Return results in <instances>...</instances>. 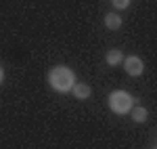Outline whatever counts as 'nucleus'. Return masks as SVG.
Wrapping results in <instances>:
<instances>
[{"mask_svg": "<svg viewBox=\"0 0 157 149\" xmlns=\"http://www.w3.org/2000/svg\"><path fill=\"white\" fill-rule=\"evenodd\" d=\"M46 82H48V86L55 92L65 95V92H69L73 88V84L78 82V78H75V72H73L71 67H67V65H55V67H50L48 74H46Z\"/></svg>", "mask_w": 157, "mask_h": 149, "instance_id": "obj_1", "label": "nucleus"}, {"mask_svg": "<svg viewBox=\"0 0 157 149\" xmlns=\"http://www.w3.org/2000/svg\"><path fill=\"white\" fill-rule=\"evenodd\" d=\"M107 107L111 112L115 113V116H126V113H130V109L134 107V99L132 95L128 92V90H111L107 97Z\"/></svg>", "mask_w": 157, "mask_h": 149, "instance_id": "obj_2", "label": "nucleus"}, {"mask_svg": "<svg viewBox=\"0 0 157 149\" xmlns=\"http://www.w3.org/2000/svg\"><path fill=\"white\" fill-rule=\"evenodd\" d=\"M121 63H124V69L130 78H140L145 74V61L138 55H128V57H124Z\"/></svg>", "mask_w": 157, "mask_h": 149, "instance_id": "obj_3", "label": "nucleus"}, {"mask_svg": "<svg viewBox=\"0 0 157 149\" xmlns=\"http://www.w3.org/2000/svg\"><path fill=\"white\" fill-rule=\"evenodd\" d=\"M69 92L73 95V99H78V101H86L92 97V88L88 86V84H84V82H75Z\"/></svg>", "mask_w": 157, "mask_h": 149, "instance_id": "obj_4", "label": "nucleus"}, {"mask_svg": "<svg viewBox=\"0 0 157 149\" xmlns=\"http://www.w3.org/2000/svg\"><path fill=\"white\" fill-rule=\"evenodd\" d=\"M103 23H105V27H107V29L115 32V29H120V27H121V15L117 11L107 13V15H105V19H103Z\"/></svg>", "mask_w": 157, "mask_h": 149, "instance_id": "obj_5", "label": "nucleus"}, {"mask_svg": "<svg viewBox=\"0 0 157 149\" xmlns=\"http://www.w3.org/2000/svg\"><path fill=\"white\" fill-rule=\"evenodd\" d=\"M121 61H124V53H121L120 49L107 50V55H105V63H107L109 67H117V65H121Z\"/></svg>", "mask_w": 157, "mask_h": 149, "instance_id": "obj_6", "label": "nucleus"}, {"mask_svg": "<svg viewBox=\"0 0 157 149\" xmlns=\"http://www.w3.org/2000/svg\"><path fill=\"white\" fill-rule=\"evenodd\" d=\"M130 116H132V120L136 124H145L147 120H149V109H147L145 105H136L130 109Z\"/></svg>", "mask_w": 157, "mask_h": 149, "instance_id": "obj_7", "label": "nucleus"}, {"mask_svg": "<svg viewBox=\"0 0 157 149\" xmlns=\"http://www.w3.org/2000/svg\"><path fill=\"white\" fill-rule=\"evenodd\" d=\"M111 4H113V9H117V11H126V9L130 6V0H111Z\"/></svg>", "mask_w": 157, "mask_h": 149, "instance_id": "obj_8", "label": "nucleus"}, {"mask_svg": "<svg viewBox=\"0 0 157 149\" xmlns=\"http://www.w3.org/2000/svg\"><path fill=\"white\" fill-rule=\"evenodd\" d=\"M2 82H4V69H2V65H0V86H2Z\"/></svg>", "mask_w": 157, "mask_h": 149, "instance_id": "obj_9", "label": "nucleus"}, {"mask_svg": "<svg viewBox=\"0 0 157 149\" xmlns=\"http://www.w3.org/2000/svg\"><path fill=\"white\" fill-rule=\"evenodd\" d=\"M153 149H155V147H153Z\"/></svg>", "mask_w": 157, "mask_h": 149, "instance_id": "obj_10", "label": "nucleus"}]
</instances>
